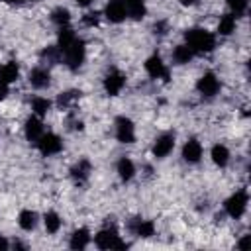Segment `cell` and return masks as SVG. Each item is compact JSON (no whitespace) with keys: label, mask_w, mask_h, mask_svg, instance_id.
I'll list each match as a JSON object with an SVG mask.
<instances>
[{"label":"cell","mask_w":251,"mask_h":251,"mask_svg":"<svg viewBox=\"0 0 251 251\" xmlns=\"http://www.w3.org/2000/svg\"><path fill=\"white\" fill-rule=\"evenodd\" d=\"M126 10H127V16L133 18V20H143L145 14H147V6H145V0H122Z\"/></svg>","instance_id":"20"},{"label":"cell","mask_w":251,"mask_h":251,"mask_svg":"<svg viewBox=\"0 0 251 251\" xmlns=\"http://www.w3.org/2000/svg\"><path fill=\"white\" fill-rule=\"evenodd\" d=\"M2 2H8V4H22L24 0H2Z\"/></svg>","instance_id":"38"},{"label":"cell","mask_w":251,"mask_h":251,"mask_svg":"<svg viewBox=\"0 0 251 251\" xmlns=\"http://www.w3.org/2000/svg\"><path fill=\"white\" fill-rule=\"evenodd\" d=\"M94 243H96L98 249H126V247H127V243L120 239L118 229H116L114 226L100 229V231L94 235Z\"/></svg>","instance_id":"4"},{"label":"cell","mask_w":251,"mask_h":251,"mask_svg":"<svg viewBox=\"0 0 251 251\" xmlns=\"http://www.w3.org/2000/svg\"><path fill=\"white\" fill-rule=\"evenodd\" d=\"M35 145H37L39 153L45 155V157H49V155H57V153L63 151V139H61L57 133H53V131L43 133V135L35 141Z\"/></svg>","instance_id":"5"},{"label":"cell","mask_w":251,"mask_h":251,"mask_svg":"<svg viewBox=\"0 0 251 251\" xmlns=\"http://www.w3.org/2000/svg\"><path fill=\"white\" fill-rule=\"evenodd\" d=\"M18 76H20V65L16 61H8V63L0 65V82L12 84L18 80Z\"/></svg>","instance_id":"17"},{"label":"cell","mask_w":251,"mask_h":251,"mask_svg":"<svg viewBox=\"0 0 251 251\" xmlns=\"http://www.w3.org/2000/svg\"><path fill=\"white\" fill-rule=\"evenodd\" d=\"M182 6H194V4H198V0H178Z\"/></svg>","instance_id":"36"},{"label":"cell","mask_w":251,"mask_h":251,"mask_svg":"<svg viewBox=\"0 0 251 251\" xmlns=\"http://www.w3.org/2000/svg\"><path fill=\"white\" fill-rule=\"evenodd\" d=\"M51 22H53L57 27L69 25V24H71V12H69L67 8H63V6L55 8V10L51 12Z\"/></svg>","instance_id":"26"},{"label":"cell","mask_w":251,"mask_h":251,"mask_svg":"<svg viewBox=\"0 0 251 251\" xmlns=\"http://www.w3.org/2000/svg\"><path fill=\"white\" fill-rule=\"evenodd\" d=\"M116 171H118V176L124 180V182H129L133 176H135V165L129 157H122L118 159L116 163Z\"/></svg>","instance_id":"18"},{"label":"cell","mask_w":251,"mask_h":251,"mask_svg":"<svg viewBox=\"0 0 251 251\" xmlns=\"http://www.w3.org/2000/svg\"><path fill=\"white\" fill-rule=\"evenodd\" d=\"M90 173H92V163H90L86 157L78 159V161L75 163V167L71 169V176H73V180H75L76 184H84V182L88 180Z\"/></svg>","instance_id":"13"},{"label":"cell","mask_w":251,"mask_h":251,"mask_svg":"<svg viewBox=\"0 0 251 251\" xmlns=\"http://www.w3.org/2000/svg\"><path fill=\"white\" fill-rule=\"evenodd\" d=\"M24 133H25V139H27V141H33V143H35V141L45 133L41 118H39V116L27 118V122H25V126H24Z\"/></svg>","instance_id":"16"},{"label":"cell","mask_w":251,"mask_h":251,"mask_svg":"<svg viewBox=\"0 0 251 251\" xmlns=\"http://www.w3.org/2000/svg\"><path fill=\"white\" fill-rule=\"evenodd\" d=\"M145 71H147V75H149L151 78H163L165 82H169V78H171V73H169L167 65L163 63V59H161L157 53L151 55V57H147V61H145Z\"/></svg>","instance_id":"9"},{"label":"cell","mask_w":251,"mask_h":251,"mask_svg":"<svg viewBox=\"0 0 251 251\" xmlns=\"http://www.w3.org/2000/svg\"><path fill=\"white\" fill-rule=\"evenodd\" d=\"M59 43V51H61V61L71 69V71H78L86 59V45L84 41L69 27H59V35H57Z\"/></svg>","instance_id":"1"},{"label":"cell","mask_w":251,"mask_h":251,"mask_svg":"<svg viewBox=\"0 0 251 251\" xmlns=\"http://www.w3.org/2000/svg\"><path fill=\"white\" fill-rule=\"evenodd\" d=\"M210 155H212V161H214L216 167H220V169L227 167V163H229V149H227L224 143H216V145L212 147Z\"/></svg>","instance_id":"21"},{"label":"cell","mask_w":251,"mask_h":251,"mask_svg":"<svg viewBox=\"0 0 251 251\" xmlns=\"http://www.w3.org/2000/svg\"><path fill=\"white\" fill-rule=\"evenodd\" d=\"M8 247H10V243H8V239H6V237H2V235H0V251H6V249H8Z\"/></svg>","instance_id":"34"},{"label":"cell","mask_w":251,"mask_h":251,"mask_svg":"<svg viewBox=\"0 0 251 251\" xmlns=\"http://www.w3.org/2000/svg\"><path fill=\"white\" fill-rule=\"evenodd\" d=\"M173 149H175V133H161L151 147V151L157 159H165Z\"/></svg>","instance_id":"10"},{"label":"cell","mask_w":251,"mask_h":251,"mask_svg":"<svg viewBox=\"0 0 251 251\" xmlns=\"http://www.w3.org/2000/svg\"><path fill=\"white\" fill-rule=\"evenodd\" d=\"M124 86H126V75H124L120 69L112 67V69L106 73V76H104V90H106V94L116 96V94L122 92Z\"/></svg>","instance_id":"8"},{"label":"cell","mask_w":251,"mask_h":251,"mask_svg":"<svg viewBox=\"0 0 251 251\" xmlns=\"http://www.w3.org/2000/svg\"><path fill=\"white\" fill-rule=\"evenodd\" d=\"M227 6L233 16H241L247 10V0H227Z\"/></svg>","instance_id":"30"},{"label":"cell","mask_w":251,"mask_h":251,"mask_svg":"<svg viewBox=\"0 0 251 251\" xmlns=\"http://www.w3.org/2000/svg\"><path fill=\"white\" fill-rule=\"evenodd\" d=\"M49 108H51V100H47V98H43V96H33V98H31V110H33L35 116L43 118V116L49 112Z\"/></svg>","instance_id":"27"},{"label":"cell","mask_w":251,"mask_h":251,"mask_svg":"<svg viewBox=\"0 0 251 251\" xmlns=\"http://www.w3.org/2000/svg\"><path fill=\"white\" fill-rule=\"evenodd\" d=\"M88 243H90V231L86 227H78L71 233V239H69L71 249H84Z\"/></svg>","instance_id":"19"},{"label":"cell","mask_w":251,"mask_h":251,"mask_svg":"<svg viewBox=\"0 0 251 251\" xmlns=\"http://www.w3.org/2000/svg\"><path fill=\"white\" fill-rule=\"evenodd\" d=\"M116 139L120 143H133L135 141V126L127 116H118L114 122Z\"/></svg>","instance_id":"6"},{"label":"cell","mask_w":251,"mask_h":251,"mask_svg":"<svg viewBox=\"0 0 251 251\" xmlns=\"http://www.w3.org/2000/svg\"><path fill=\"white\" fill-rule=\"evenodd\" d=\"M155 33H159V35L167 33V24H165V22H157V24H155Z\"/></svg>","instance_id":"32"},{"label":"cell","mask_w":251,"mask_h":251,"mask_svg":"<svg viewBox=\"0 0 251 251\" xmlns=\"http://www.w3.org/2000/svg\"><path fill=\"white\" fill-rule=\"evenodd\" d=\"M104 16L110 24H122L127 18V10L122 0H110L104 8Z\"/></svg>","instance_id":"11"},{"label":"cell","mask_w":251,"mask_h":251,"mask_svg":"<svg viewBox=\"0 0 251 251\" xmlns=\"http://www.w3.org/2000/svg\"><path fill=\"white\" fill-rule=\"evenodd\" d=\"M41 57L47 63H59L61 61V51H59V47H47V49L41 51Z\"/></svg>","instance_id":"29"},{"label":"cell","mask_w":251,"mask_h":251,"mask_svg":"<svg viewBox=\"0 0 251 251\" xmlns=\"http://www.w3.org/2000/svg\"><path fill=\"white\" fill-rule=\"evenodd\" d=\"M129 231L137 237H151L155 235V224L151 220H143V218H133L129 222Z\"/></svg>","instance_id":"15"},{"label":"cell","mask_w":251,"mask_h":251,"mask_svg":"<svg viewBox=\"0 0 251 251\" xmlns=\"http://www.w3.org/2000/svg\"><path fill=\"white\" fill-rule=\"evenodd\" d=\"M182 159L190 165H196L200 159H202V145L198 139L190 137L184 145H182Z\"/></svg>","instance_id":"14"},{"label":"cell","mask_w":251,"mask_h":251,"mask_svg":"<svg viewBox=\"0 0 251 251\" xmlns=\"http://www.w3.org/2000/svg\"><path fill=\"white\" fill-rule=\"evenodd\" d=\"M247 239H249V235H243V237L239 239V243H237V247H239V249H245V247H247Z\"/></svg>","instance_id":"35"},{"label":"cell","mask_w":251,"mask_h":251,"mask_svg":"<svg viewBox=\"0 0 251 251\" xmlns=\"http://www.w3.org/2000/svg\"><path fill=\"white\" fill-rule=\"evenodd\" d=\"M43 224H45V229H47L49 233H57V231L61 229L63 220H61V216H59L57 212L49 210V212H45V216H43Z\"/></svg>","instance_id":"25"},{"label":"cell","mask_w":251,"mask_h":251,"mask_svg":"<svg viewBox=\"0 0 251 251\" xmlns=\"http://www.w3.org/2000/svg\"><path fill=\"white\" fill-rule=\"evenodd\" d=\"M6 94H8V84L0 82V100H4V98H6Z\"/></svg>","instance_id":"33"},{"label":"cell","mask_w":251,"mask_h":251,"mask_svg":"<svg viewBox=\"0 0 251 251\" xmlns=\"http://www.w3.org/2000/svg\"><path fill=\"white\" fill-rule=\"evenodd\" d=\"M78 96H80L78 90H67V92H61L59 98H57V106H59V108H69Z\"/></svg>","instance_id":"28"},{"label":"cell","mask_w":251,"mask_h":251,"mask_svg":"<svg viewBox=\"0 0 251 251\" xmlns=\"http://www.w3.org/2000/svg\"><path fill=\"white\" fill-rule=\"evenodd\" d=\"M184 41L192 49L194 55L196 53L204 55V53H210V51L216 49V35L212 31H208L206 27H190V29H186Z\"/></svg>","instance_id":"2"},{"label":"cell","mask_w":251,"mask_h":251,"mask_svg":"<svg viewBox=\"0 0 251 251\" xmlns=\"http://www.w3.org/2000/svg\"><path fill=\"white\" fill-rule=\"evenodd\" d=\"M220 88H222V82H220V78L214 73H204L198 78V82H196V90L204 98H214L220 92Z\"/></svg>","instance_id":"7"},{"label":"cell","mask_w":251,"mask_h":251,"mask_svg":"<svg viewBox=\"0 0 251 251\" xmlns=\"http://www.w3.org/2000/svg\"><path fill=\"white\" fill-rule=\"evenodd\" d=\"M82 22H84V25H88V27L98 25V22H100V14H98V12H88V14L82 18Z\"/></svg>","instance_id":"31"},{"label":"cell","mask_w":251,"mask_h":251,"mask_svg":"<svg viewBox=\"0 0 251 251\" xmlns=\"http://www.w3.org/2000/svg\"><path fill=\"white\" fill-rule=\"evenodd\" d=\"M18 224H20V227H22L24 231H31V229H35V226H37V214H35L33 210L25 208V210L20 212Z\"/></svg>","instance_id":"22"},{"label":"cell","mask_w":251,"mask_h":251,"mask_svg":"<svg viewBox=\"0 0 251 251\" xmlns=\"http://www.w3.org/2000/svg\"><path fill=\"white\" fill-rule=\"evenodd\" d=\"M247 204H249V192H247L245 188H239V190H235V192L224 202V210H226V214H227L229 218L239 220V218L245 214Z\"/></svg>","instance_id":"3"},{"label":"cell","mask_w":251,"mask_h":251,"mask_svg":"<svg viewBox=\"0 0 251 251\" xmlns=\"http://www.w3.org/2000/svg\"><path fill=\"white\" fill-rule=\"evenodd\" d=\"M237 16H233L231 12L229 14H224L218 22V33L220 35H231L235 31V25H237Z\"/></svg>","instance_id":"23"},{"label":"cell","mask_w":251,"mask_h":251,"mask_svg":"<svg viewBox=\"0 0 251 251\" xmlns=\"http://www.w3.org/2000/svg\"><path fill=\"white\" fill-rule=\"evenodd\" d=\"M27 80H29V84L33 88L41 90V88H47L51 84V73L45 67H33L29 71V75H27Z\"/></svg>","instance_id":"12"},{"label":"cell","mask_w":251,"mask_h":251,"mask_svg":"<svg viewBox=\"0 0 251 251\" xmlns=\"http://www.w3.org/2000/svg\"><path fill=\"white\" fill-rule=\"evenodd\" d=\"M192 57H194V53H192V49L186 43L176 45L173 49V61H175V65H186V63L192 61Z\"/></svg>","instance_id":"24"},{"label":"cell","mask_w":251,"mask_h":251,"mask_svg":"<svg viewBox=\"0 0 251 251\" xmlns=\"http://www.w3.org/2000/svg\"><path fill=\"white\" fill-rule=\"evenodd\" d=\"M78 6H82V8H86V6H90L92 4V0H75Z\"/></svg>","instance_id":"37"}]
</instances>
